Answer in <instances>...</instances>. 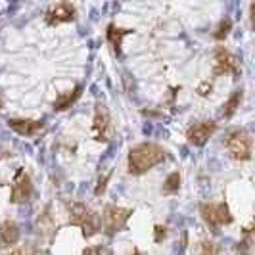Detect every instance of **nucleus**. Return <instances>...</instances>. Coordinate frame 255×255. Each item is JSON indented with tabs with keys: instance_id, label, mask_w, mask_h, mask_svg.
I'll return each instance as SVG.
<instances>
[{
	"instance_id": "nucleus-1",
	"label": "nucleus",
	"mask_w": 255,
	"mask_h": 255,
	"mask_svg": "<svg viewBox=\"0 0 255 255\" xmlns=\"http://www.w3.org/2000/svg\"><path fill=\"white\" fill-rule=\"evenodd\" d=\"M163 159H165V152L161 146L153 142H144L134 146L128 153V171L132 175H142L148 169L159 165Z\"/></svg>"
},
{
	"instance_id": "nucleus-2",
	"label": "nucleus",
	"mask_w": 255,
	"mask_h": 255,
	"mask_svg": "<svg viewBox=\"0 0 255 255\" xmlns=\"http://www.w3.org/2000/svg\"><path fill=\"white\" fill-rule=\"evenodd\" d=\"M67 209H69V223L71 225H77L83 229V234L90 238L98 232V215L90 209L89 205L81 204V202H69L67 204Z\"/></svg>"
},
{
	"instance_id": "nucleus-3",
	"label": "nucleus",
	"mask_w": 255,
	"mask_h": 255,
	"mask_svg": "<svg viewBox=\"0 0 255 255\" xmlns=\"http://www.w3.org/2000/svg\"><path fill=\"white\" fill-rule=\"evenodd\" d=\"M225 146L229 153L238 161H248L252 157V136L244 128H234L227 134Z\"/></svg>"
},
{
	"instance_id": "nucleus-4",
	"label": "nucleus",
	"mask_w": 255,
	"mask_h": 255,
	"mask_svg": "<svg viewBox=\"0 0 255 255\" xmlns=\"http://www.w3.org/2000/svg\"><path fill=\"white\" fill-rule=\"evenodd\" d=\"M132 211L127 209V207H119V205H108L104 209V230L112 236L115 232L125 229L127 221L130 219Z\"/></svg>"
},
{
	"instance_id": "nucleus-5",
	"label": "nucleus",
	"mask_w": 255,
	"mask_h": 255,
	"mask_svg": "<svg viewBox=\"0 0 255 255\" xmlns=\"http://www.w3.org/2000/svg\"><path fill=\"white\" fill-rule=\"evenodd\" d=\"M205 223H209L211 227H223L232 223V215L229 211L227 204H204L200 207Z\"/></svg>"
},
{
	"instance_id": "nucleus-6",
	"label": "nucleus",
	"mask_w": 255,
	"mask_h": 255,
	"mask_svg": "<svg viewBox=\"0 0 255 255\" xmlns=\"http://www.w3.org/2000/svg\"><path fill=\"white\" fill-rule=\"evenodd\" d=\"M33 194V184H31V179L23 169H19L15 173V179L12 182V194H10V202L12 204H25L29 202Z\"/></svg>"
},
{
	"instance_id": "nucleus-7",
	"label": "nucleus",
	"mask_w": 255,
	"mask_h": 255,
	"mask_svg": "<svg viewBox=\"0 0 255 255\" xmlns=\"http://www.w3.org/2000/svg\"><path fill=\"white\" fill-rule=\"evenodd\" d=\"M110 132H112V123H110V114L106 110L104 104L96 106V112H94V125H92V134L94 138L100 142L110 140Z\"/></svg>"
},
{
	"instance_id": "nucleus-8",
	"label": "nucleus",
	"mask_w": 255,
	"mask_h": 255,
	"mask_svg": "<svg viewBox=\"0 0 255 255\" xmlns=\"http://www.w3.org/2000/svg\"><path fill=\"white\" fill-rule=\"evenodd\" d=\"M215 75H225V73H238V58L230 54L227 48L219 46L215 50Z\"/></svg>"
},
{
	"instance_id": "nucleus-9",
	"label": "nucleus",
	"mask_w": 255,
	"mask_h": 255,
	"mask_svg": "<svg viewBox=\"0 0 255 255\" xmlns=\"http://www.w3.org/2000/svg\"><path fill=\"white\" fill-rule=\"evenodd\" d=\"M215 128H217V125H215L213 121H202V123H196V125H192V127L188 128L186 138H188V142L194 144V146H204L205 142H207V138L215 132Z\"/></svg>"
},
{
	"instance_id": "nucleus-10",
	"label": "nucleus",
	"mask_w": 255,
	"mask_h": 255,
	"mask_svg": "<svg viewBox=\"0 0 255 255\" xmlns=\"http://www.w3.org/2000/svg\"><path fill=\"white\" fill-rule=\"evenodd\" d=\"M75 19V6L67 4V2H60L56 6H52L46 12V21L50 25H58V23H67Z\"/></svg>"
},
{
	"instance_id": "nucleus-11",
	"label": "nucleus",
	"mask_w": 255,
	"mask_h": 255,
	"mask_svg": "<svg viewBox=\"0 0 255 255\" xmlns=\"http://www.w3.org/2000/svg\"><path fill=\"white\" fill-rule=\"evenodd\" d=\"M19 242V227L13 221H4L0 225V244L2 246H15Z\"/></svg>"
},
{
	"instance_id": "nucleus-12",
	"label": "nucleus",
	"mask_w": 255,
	"mask_h": 255,
	"mask_svg": "<svg viewBox=\"0 0 255 255\" xmlns=\"http://www.w3.org/2000/svg\"><path fill=\"white\" fill-rule=\"evenodd\" d=\"M10 127L15 132L23 134V136H31V134H37L38 130L42 128V123L40 121H33V119H12Z\"/></svg>"
},
{
	"instance_id": "nucleus-13",
	"label": "nucleus",
	"mask_w": 255,
	"mask_h": 255,
	"mask_svg": "<svg viewBox=\"0 0 255 255\" xmlns=\"http://www.w3.org/2000/svg\"><path fill=\"white\" fill-rule=\"evenodd\" d=\"M81 87H75L73 90H69V92H64L62 96H58L56 98V102H54V110H58V112H62V110H67L71 104L75 102L77 98L81 96Z\"/></svg>"
},
{
	"instance_id": "nucleus-14",
	"label": "nucleus",
	"mask_w": 255,
	"mask_h": 255,
	"mask_svg": "<svg viewBox=\"0 0 255 255\" xmlns=\"http://www.w3.org/2000/svg\"><path fill=\"white\" fill-rule=\"evenodd\" d=\"M37 225H38L40 234H46V236H52V234H54L56 225H54V219H52V215H50V207H46V209L40 213Z\"/></svg>"
},
{
	"instance_id": "nucleus-15",
	"label": "nucleus",
	"mask_w": 255,
	"mask_h": 255,
	"mask_svg": "<svg viewBox=\"0 0 255 255\" xmlns=\"http://www.w3.org/2000/svg\"><path fill=\"white\" fill-rule=\"evenodd\" d=\"M242 98H244L242 90H234V92H232V96L229 98V102L225 104L223 115H225V117H232V115H234V112L240 108V102H242Z\"/></svg>"
},
{
	"instance_id": "nucleus-16",
	"label": "nucleus",
	"mask_w": 255,
	"mask_h": 255,
	"mask_svg": "<svg viewBox=\"0 0 255 255\" xmlns=\"http://www.w3.org/2000/svg\"><path fill=\"white\" fill-rule=\"evenodd\" d=\"M130 31L128 29H117L115 25H110L108 27V40L112 42V46H114L115 50L119 52V46H121V40L125 35H128Z\"/></svg>"
},
{
	"instance_id": "nucleus-17",
	"label": "nucleus",
	"mask_w": 255,
	"mask_h": 255,
	"mask_svg": "<svg viewBox=\"0 0 255 255\" xmlns=\"http://www.w3.org/2000/svg\"><path fill=\"white\" fill-rule=\"evenodd\" d=\"M179 188H180V175L179 173H171L167 177L165 184H163V192L165 194H175V192H179Z\"/></svg>"
},
{
	"instance_id": "nucleus-18",
	"label": "nucleus",
	"mask_w": 255,
	"mask_h": 255,
	"mask_svg": "<svg viewBox=\"0 0 255 255\" xmlns=\"http://www.w3.org/2000/svg\"><path fill=\"white\" fill-rule=\"evenodd\" d=\"M230 27H232V21H230V19H223V21L219 23L217 31H215V38H217V40H223V38L229 35Z\"/></svg>"
},
{
	"instance_id": "nucleus-19",
	"label": "nucleus",
	"mask_w": 255,
	"mask_h": 255,
	"mask_svg": "<svg viewBox=\"0 0 255 255\" xmlns=\"http://www.w3.org/2000/svg\"><path fill=\"white\" fill-rule=\"evenodd\" d=\"M104 246H90L83 252V255H104Z\"/></svg>"
},
{
	"instance_id": "nucleus-20",
	"label": "nucleus",
	"mask_w": 255,
	"mask_h": 255,
	"mask_svg": "<svg viewBox=\"0 0 255 255\" xmlns=\"http://www.w3.org/2000/svg\"><path fill=\"white\" fill-rule=\"evenodd\" d=\"M200 255H217V250H215V244L204 242V246H202V254H200Z\"/></svg>"
},
{
	"instance_id": "nucleus-21",
	"label": "nucleus",
	"mask_w": 255,
	"mask_h": 255,
	"mask_svg": "<svg viewBox=\"0 0 255 255\" xmlns=\"http://www.w3.org/2000/svg\"><path fill=\"white\" fill-rule=\"evenodd\" d=\"M207 89L211 90V85H209V83H202V85H200V94L205 96V94H207Z\"/></svg>"
},
{
	"instance_id": "nucleus-22",
	"label": "nucleus",
	"mask_w": 255,
	"mask_h": 255,
	"mask_svg": "<svg viewBox=\"0 0 255 255\" xmlns=\"http://www.w3.org/2000/svg\"><path fill=\"white\" fill-rule=\"evenodd\" d=\"M6 255H23V252L21 250H12V252H8Z\"/></svg>"
},
{
	"instance_id": "nucleus-23",
	"label": "nucleus",
	"mask_w": 255,
	"mask_h": 255,
	"mask_svg": "<svg viewBox=\"0 0 255 255\" xmlns=\"http://www.w3.org/2000/svg\"><path fill=\"white\" fill-rule=\"evenodd\" d=\"M0 108H2V98H0Z\"/></svg>"
}]
</instances>
